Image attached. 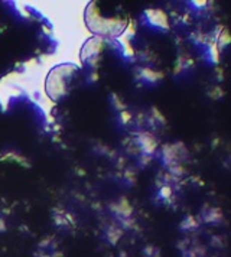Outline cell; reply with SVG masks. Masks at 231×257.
I'll list each match as a JSON object with an SVG mask.
<instances>
[{"instance_id":"6da1fadb","label":"cell","mask_w":231,"mask_h":257,"mask_svg":"<svg viewBox=\"0 0 231 257\" xmlns=\"http://www.w3.org/2000/svg\"><path fill=\"white\" fill-rule=\"evenodd\" d=\"M85 24L98 38H117L126 29L127 22L120 18H104L97 3H91L85 9Z\"/></svg>"},{"instance_id":"7a4b0ae2","label":"cell","mask_w":231,"mask_h":257,"mask_svg":"<svg viewBox=\"0 0 231 257\" xmlns=\"http://www.w3.org/2000/svg\"><path fill=\"white\" fill-rule=\"evenodd\" d=\"M77 71H78V68L75 65H71V64H62V65L55 67L54 70H51L45 82L46 94L55 101L65 97L68 94L71 80Z\"/></svg>"},{"instance_id":"3957f363","label":"cell","mask_w":231,"mask_h":257,"mask_svg":"<svg viewBox=\"0 0 231 257\" xmlns=\"http://www.w3.org/2000/svg\"><path fill=\"white\" fill-rule=\"evenodd\" d=\"M146 21L152 25L153 28H158L162 31H168L169 29V22H168V16L165 12H162L159 9H149L145 12Z\"/></svg>"},{"instance_id":"277c9868","label":"cell","mask_w":231,"mask_h":257,"mask_svg":"<svg viewBox=\"0 0 231 257\" xmlns=\"http://www.w3.org/2000/svg\"><path fill=\"white\" fill-rule=\"evenodd\" d=\"M201 215H202L204 222H208V224L218 225V222L222 221V212H221V210L214 208V207H208V205H205L202 212H201Z\"/></svg>"},{"instance_id":"5b68a950","label":"cell","mask_w":231,"mask_h":257,"mask_svg":"<svg viewBox=\"0 0 231 257\" xmlns=\"http://www.w3.org/2000/svg\"><path fill=\"white\" fill-rule=\"evenodd\" d=\"M204 58H205L207 62L212 64V65H217L219 62L218 47H217L215 42H212V41H209V39H208L207 45L204 47Z\"/></svg>"},{"instance_id":"8992f818","label":"cell","mask_w":231,"mask_h":257,"mask_svg":"<svg viewBox=\"0 0 231 257\" xmlns=\"http://www.w3.org/2000/svg\"><path fill=\"white\" fill-rule=\"evenodd\" d=\"M230 44H231L230 32H228L227 29H224V31L219 34L218 39H217V47H218V51L224 49V48H227Z\"/></svg>"},{"instance_id":"52a82bcc","label":"cell","mask_w":231,"mask_h":257,"mask_svg":"<svg viewBox=\"0 0 231 257\" xmlns=\"http://www.w3.org/2000/svg\"><path fill=\"white\" fill-rule=\"evenodd\" d=\"M196 227H198V221H196L195 217H192V215H188L181 224L182 230H195Z\"/></svg>"},{"instance_id":"ba28073f","label":"cell","mask_w":231,"mask_h":257,"mask_svg":"<svg viewBox=\"0 0 231 257\" xmlns=\"http://www.w3.org/2000/svg\"><path fill=\"white\" fill-rule=\"evenodd\" d=\"M142 77H143L146 81L155 82L161 78L162 74H159V72H153V71H150V70H142Z\"/></svg>"},{"instance_id":"9c48e42d","label":"cell","mask_w":231,"mask_h":257,"mask_svg":"<svg viewBox=\"0 0 231 257\" xmlns=\"http://www.w3.org/2000/svg\"><path fill=\"white\" fill-rule=\"evenodd\" d=\"M189 5H191V8H194L196 11H201V9L207 8L208 2L207 0H192V2H189Z\"/></svg>"},{"instance_id":"30bf717a","label":"cell","mask_w":231,"mask_h":257,"mask_svg":"<svg viewBox=\"0 0 231 257\" xmlns=\"http://www.w3.org/2000/svg\"><path fill=\"white\" fill-rule=\"evenodd\" d=\"M209 97L211 98H214V100H218V98H222V95H224V93H222V90L219 88V85H215L214 88H211L209 90Z\"/></svg>"},{"instance_id":"8fae6325","label":"cell","mask_w":231,"mask_h":257,"mask_svg":"<svg viewBox=\"0 0 231 257\" xmlns=\"http://www.w3.org/2000/svg\"><path fill=\"white\" fill-rule=\"evenodd\" d=\"M182 257H199V256L196 254V251H194V250H188V251H185L184 256Z\"/></svg>"}]
</instances>
